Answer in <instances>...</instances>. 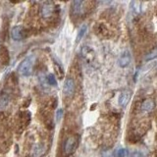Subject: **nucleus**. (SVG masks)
Listing matches in <instances>:
<instances>
[{
	"mask_svg": "<svg viewBox=\"0 0 157 157\" xmlns=\"http://www.w3.org/2000/svg\"><path fill=\"white\" fill-rule=\"evenodd\" d=\"M34 61H36V57H34V55H29L26 59H24V60L20 63V65L18 67V72L24 77L31 76V74L33 72V67Z\"/></svg>",
	"mask_w": 157,
	"mask_h": 157,
	"instance_id": "1",
	"label": "nucleus"
},
{
	"mask_svg": "<svg viewBox=\"0 0 157 157\" xmlns=\"http://www.w3.org/2000/svg\"><path fill=\"white\" fill-rule=\"evenodd\" d=\"M77 145H78V140L75 136L68 137L65 141V144H64V151H65L66 154H71L77 148Z\"/></svg>",
	"mask_w": 157,
	"mask_h": 157,
	"instance_id": "2",
	"label": "nucleus"
},
{
	"mask_svg": "<svg viewBox=\"0 0 157 157\" xmlns=\"http://www.w3.org/2000/svg\"><path fill=\"white\" fill-rule=\"evenodd\" d=\"M54 4L52 2H44L41 6V9H40V14L42 18L44 19H48L50 18L53 13H54Z\"/></svg>",
	"mask_w": 157,
	"mask_h": 157,
	"instance_id": "3",
	"label": "nucleus"
},
{
	"mask_svg": "<svg viewBox=\"0 0 157 157\" xmlns=\"http://www.w3.org/2000/svg\"><path fill=\"white\" fill-rule=\"evenodd\" d=\"M63 91H64V94L67 97H70L74 94V92H75V82H74L73 78H66L65 83H64Z\"/></svg>",
	"mask_w": 157,
	"mask_h": 157,
	"instance_id": "4",
	"label": "nucleus"
},
{
	"mask_svg": "<svg viewBox=\"0 0 157 157\" xmlns=\"http://www.w3.org/2000/svg\"><path fill=\"white\" fill-rule=\"evenodd\" d=\"M46 148L41 144H36L32 147V157H41L45 154Z\"/></svg>",
	"mask_w": 157,
	"mask_h": 157,
	"instance_id": "5",
	"label": "nucleus"
},
{
	"mask_svg": "<svg viewBox=\"0 0 157 157\" xmlns=\"http://www.w3.org/2000/svg\"><path fill=\"white\" fill-rule=\"evenodd\" d=\"M11 37L16 41H21L24 38L23 36V27L16 26L11 29Z\"/></svg>",
	"mask_w": 157,
	"mask_h": 157,
	"instance_id": "6",
	"label": "nucleus"
},
{
	"mask_svg": "<svg viewBox=\"0 0 157 157\" xmlns=\"http://www.w3.org/2000/svg\"><path fill=\"white\" fill-rule=\"evenodd\" d=\"M131 95H132V92L130 90L122 91L121 95L119 97V104H120V106L126 107L128 103H129L130 99H131Z\"/></svg>",
	"mask_w": 157,
	"mask_h": 157,
	"instance_id": "7",
	"label": "nucleus"
},
{
	"mask_svg": "<svg viewBox=\"0 0 157 157\" xmlns=\"http://www.w3.org/2000/svg\"><path fill=\"white\" fill-rule=\"evenodd\" d=\"M131 62V55L129 51H125L124 53L120 56L119 60H118V63H119V66L122 68H125L130 64Z\"/></svg>",
	"mask_w": 157,
	"mask_h": 157,
	"instance_id": "8",
	"label": "nucleus"
},
{
	"mask_svg": "<svg viewBox=\"0 0 157 157\" xmlns=\"http://www.w3.org/2000/svg\"><path fill=\"white\" fill-rule=\"evenodd\" d=\"M155 103L152 99H145L141 104V110L144 112H150L154 109Z\"/></svg>",
	"mask_w": 157,
	"mask_h": 157,
	"instance_id": "9",
	"label": "nucleus"
},
{
	"mask_svg": "<svg viewBox=\"0 0 157 157\" xmlns=\"http://www.w3.org/2000/svg\"><path fill=\"white\" fill-rule=\"evenodd\" d=\"M83 9V2L81 0H76L73 2V13L74 14H81Z\"/></svg>",
	"mask_w": 157,
	"mask_h": 157,
	"instance_id": "10",
	"label": "nucleus"
},
{
	"mask_svg": "<svg viewBox=\"0 0 157 157\" xmlns=\"http://www.w3.org/2000/svg\"><path fill=\"white\" fill-rule=\"evenodd\" d=\"M140 7H141V3L139 1H132L131 3V8L135 14H139L140 12Z\"/></svg>",
	"mask_w": 157,
	"mask_h": 157,
	"instance_id": "11",
	"label": "nucleus"
},
{
	"mask_svg": "<svg viewBox=\"0 0 157 157\" xmlns=\"http://www.w3.org/2000/svg\"><path fill=\"white\" fill-rule=\"evenodd\" d=\"M8 101H9V95L8 93H3V94L0 96V107L4 108L8 104Z\"/></svg>",
	"mask_w": 157,
	"mask_h": 157,
	"instance_id": "12",
	"label": "nucleus"
},
{
	"mask_svg": "<svg viewBox=\"0 0 157 157\" xmlns=\"http://www.w3.org/2000/svg\"><path fill=\"white\" fill-rule=\"evenodd\" d=\"M86 29H87L86 25H83V26H82V28L80 29V31H78V36H77V42L80 41L81 39L82 38V36H85V33L86 32Z\"/></svg>",
	"mask_w": 157,
	"mask_h": 157,
	"instance_id": "13",
	"label": "nucleus"
},
{
	"mask_svg": "<svg viewBox=\"0 0 157 157\" xmlns=\"http://www.w3.org/2000/svg\"><path fill=\"white\" fill-rule=\"evenodd\" d=\"M128 154H129V151L125 148H119L117 149V151L115 152V157H127Z\"/></svg>",
	"mask_w": 157,
	"mask_h": 157,
	"instance_id": "14",
	"label": "nucleus"
},
{
	"mask_svg": "<svg viewBox=\"0 0 157 157\" xmlns=\"http://www.w3.org/2000/svg\"><path fill=\"white\" fill-rule=\"evenodd\" d=\"M157 58V47L155 49H153L152 51H150L148 54L146 55L145 57V61H150V60H153V59Z\"/></svg>",
	"mask_w": 157,
	"mask_h": 157,
	"instance_id": "15",
	"label": "nucleus"
},
{
	"mask_svg": "<svg viewBox=\"0 0 157 157\" xmlns=\"http://www.w3.org/2000/svg\"><path fill=\"white\" fill-rule=\"evenodd\" d=\"M47 82L50 86H57L56 78H55V77H54V75H52V74H49V75L47 76Z\"/></svg>",
	"mask_w": 157,
	"mask_h": 157,
	"instance_id": "16",
	"label": "nucleus"
},
{
	"mask_svg": "<svg viewBox=\"0 0 157 157\" xmlns=\"http://www.w3.org/2000/svg\"><path fill=\"white\" fill-rule=\"evenodd\" d=\"M130 157H144V154H142L141 152H140V151H134V152H132V153L131 154Z\"/></svg>",
	"mask_w": 157,
	"mask_h": 157,
	"instance_id": "17",
	"label": "nucleus"
},
{
	"mask_svg": "<svg viewBox=\"0 0 157 157\" xmlns=\"http://www.w3.org/2000/svg\"><path fill=\"white\" fill-rule=\"evenodd\" d=\"M62 116H63V110L62 109H58L57 110V112H56V119H57V121H59L62 118Z\"/></svg>",
	"mask_w": 157,
	"mask_h": 157,
	"instance_id": "18",
	"label": "nucleus"
}]
</instances>
